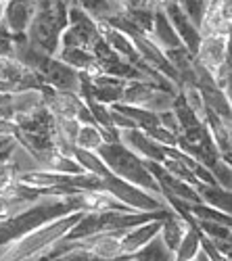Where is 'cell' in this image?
<instances>
[{
    "instance_id": "6da1fadb",
    "label": "cell",
    "mask_w": 232,
    "mask_h": 261,
    "mask_svg": "<svg viewBox=\"0 0 232 261\" xmlns=\"http://www.w3.org/2000/svg\"><path fill=\"white\" fill-rule=\"evenodd\" d=\"M73 159L90 173L98 176L102 180V190L113 194L117 201H121L123 205H128L136 211H155V209H165L167 203L161 199V197H155V194H149L144 192L132 184H128L125 180L117 178L115 173L105 165L96 153H90V150H80L75 148L73 150Z\"/></svg>"
},
{
    "instance_id": "7a4b0ae2",
    "label": "cell",
    "mask_w": 232,
    "mask_h": 261,
    "mask_svg": "<svg viewBox=\"0 0 232 261\" xmlns=\"http://www.w3.org/2000/svg\"><path fill=\"white\" fill-rule=\"evenodd\" d=\"M80 213H69V215L57 217V220L40 226L23 236H19L17 241L0 247V261H36L50 245H55L59 238L67 234V230L75 224Z\"/></svg>"
},
{
    "instance_id": "3957f363",
    "label": "cell",
    "mask_w": 232,
    "mask_h": 261,
    "mask_svg": "<svg viewBox=\"0 0 232 261\" xmlns=\"http://www.w3.org/2000/svg\"><path fill=\"white\" fill-rule=\"evenodd\" d=\"M96 155L117 178L125 180L128 184H132V186H136V188H140L144 192H149V194L161 197V188H159L157 180L151 176V171L146 169L144 159H140L136 153H132V150L125 144H121L119 140L102 142L96 148Z\"/></svg>"
},
{
    "instance_id": "277c9868",
    "label": "cell",
    "mask_w": 232,
    "mask_h": 261,
    "mask_svg": "<svg viewBox=\"0 0 232 261\" xmlns=\"http://www.w3.org/2000/svg\"><path fill=\"white\" fill-rule=\"evenodd\" d=\"M98 38H100V34H98L96 21L80 5H71L67 9V25L61 32V46L90 50Z\"/></svg>"
},
{
    "instance_id": "5b68a950",
    "label": "cell",
    "mask_w": 232,
    "mask_h": 261,
    "mask_svg": "<svg viewBox=\"0 0 232 261\" xmlns=\"http://www.w3.org/2000/svg\"><path fill=\"white\" fill-rule=\"evenodd\" d=\"M174 96H176L174 92L161 90V88H157V86H153L151 82L130 80L123 86L121 102L149 109V111H153V113H163V111H167V109H172Z\"/></svg>"
},
{
    "instance_id": "8992f818",
    "label": "cell",
    "mask_w": 232,
    "mask_h": 261,
    "mask_svg": "<svg viewBox=\"0 0 232 261\" xmlns=\"http://www.w3.org/2000/svg\"><path fill=\"white\" fill-rule=\"evenodd\" d=\"M38 75L53 90H63V92L80 90V71L71 69L65 63H61L57 57H48L46 63L42 65V69L38 71Z\"/></svg>"
},
{
    "instance_id": "52a82bcc",
    "label": "cell",
    "mask_w": 232,
    "mask_h": 261,
    "mask_svg": "<svg viewBox=\"0 0 232 261\" xmlns=\"http://www.w3.org/2000/svg\"><path fill=\"white\" fill-rule=\"evenodd\" d=\"M161 9L167 15V19H170V23L174 25V30H176V34H178V38L182 42V46L195 57V53L199 48V42H201L199 28L186 17V13L182 11V7L178 5V0H167V3Z\"/></svg>"
},
{
    "instance_id": "ba28073f",
    "label": "cell",
    "mask_w": 232,
    "mask_h": 261,
    "mask_svg": "<svg viewBox=\"0 0 232 261\" xmlns=\"http://www.w3.org/2000/svg\"><path fill=\"white\" fill-rule=\"evenodd\" d=\"M230 59V38L222 36H201L199 48L195 53V61L203 69L214 73L222 63Z\"/></svg>"
},
{
    "instance_id": "9c48e42d",
    "label": "cell",
    "mask_w": 232,
    "mask_h": 261,
    "mask_svg": "<svg viewBox=\"0 0 232 261\" xmlns=\"http://www.w3.org/2000/svg\"><path fill=\"white\" fill-rule=\"evenodd\" d=\"M125 230H115V232H98L86 238H80V241H71L73 247L80 249H86L92 255H96L102 261H113L123 257L121 255V247H119V238Z\"/></svg>"
},
{
    "instance_id": "30bf717a",
    "label": "cell",
    "mask_w": 232,
    "mask_h": 261,
    "mask_svg": "<svg viewBox=\"0 0 232 261\" xmlns=\"http://www.w3.org/2000/svg\"><path fill=\"white\" fill-rule=\"evenodd\" d=\"M36 15L34 0H7L3 5V25L9 34H25Z\"/></svg>"
},
{
    "instance_id": "8fae6325",
    "label": "cell",
    "mask_w": 232,
    "mask_h": 261,
    "mask_svg": "<svg viewBox=\"0 0 232 261\" xmlns=\"http://www.w3.org/2000/svg\"><path fill=\"white\" fill-rule=\"evenodd\" d=\"M119 142L125 144L132 150V153H136L144 161H157V163H161L165 159V146H161L155 140H151L138 127L119 129Z\"/></svg>"
},
{
    "instance_id": "7c38bea8",
    "label": "cell",
    "mask_w": 232,
    "mask_h": 261,
    "mask_svg": "<svg viewBox=\"0 0 232 261\" xmlns=\"http://www.w3.org/2000/svg\"><path fill=\"white\" fill-rule=\"evenodd\" d=\"M230 17H232V0H216V3H209L207 13L199 25L201 36L230 38Z\"/></svg>"
},
{
    "instance_id": "4fadbf2b",
    "label": "cell",
    "mask_w": 232,
    "mask_h": 261,
    "mask_svg": "<svg viewBox=\"0 0 232 261\" xmlns=\"http://www.w3.org/2000/svg\"><path fill=\"white\" fill-rule=\"evenodd\" d=\"M163 220H165V217H163ZM163 220H149V222H142L138 226H132V228L125 230L121 234V238H119L121 255H134L149 241H153V238L159 234V228H161Z\"/></svg>"
},
{
    "instance_id": "5bb4252c",
    "label": "cell",
    "mask_w": 232,
    "mask_h": 261,
    "mask_svg": "<svg viewBox=\"0 0 232 261\" xmlns=\"http://www.w3.org/2000/svg\"><path fill=\"white\" fill-rule=\"evenodd\" d=\"M149 38L155 42V44L165 53L170 48L182 46V42L174 30V25L170 23V19L163 13V9H155V17H153V28L149 32Z\"/></svg>"
},
{
    "instance_id": "9a60e30c",
    "label": "cell",
    "mask_w": 232,
    "mask_h": 261,
    "mask_svg": "<svg viewBox=\"0 0 232 261\" xmlns=\"http://www.w3.org/2000/svg\"><path fill=\"white\" fill-rule=\"evenodd\" d=\"M55 57L61 61L69 65L71 69L80 71V73H96V59L90 50L86 48H69V46H61Z\"/></svg>"
},
{
    "instance_id": "2e32d148",
    "label": "cell",
    "mask_w": 232,
    "mask_h": 261,
    "mask_svg": "<svg viewBox=\"0 0 232 261\" xmlns=\"http://www.w3.org/2000/svg\"><path fill=\"white\" fill-rule=\"evenodd\" d=\"M191 220H193V217H191ZM191 220H184V217H180L178 213L172 211L161 222L159 236H161V241L165 243V247L170 249V251H176V247L180 245L184 232L188 230V226H191Z\"/></svg>"
},
{
    "instance_id": "e0dca14e",
    "label": "cell",
    "mask_w": 232,
    "mask_h": 261,
    "mask_svg": "<svg viewBox=\"0 0 232 261\" xmlns=\"http://www.w3.org/2000/svg\"><path fill=\"white\" fill-rule=\"evenodd\" d=\"M75 5H80L94 21H109L125 9L119 0H75Z\"/></svg>"
},
{
    "instance_id": "ac0fdd59",
    "label": "cell",
    "mask_w": 232,
    "mask_h": 261,
    "mask_svg": "<svg viewBox=\"0 0 232 261\" xmlns=\"http://www.w3.org/2000/svg\"><path fill=\"white\" fill-rule=\"evenodd\" d=\"M197 192H199L201 203L212 205L224 213H230V201H232L230 190L222 188L220 184H201L197 186Z\"/></svg>"
},
{
    "instance_id": "d6986e66",
    "label": "cell",
    "mask_w": 232,
    "mask_h": 261,
    "mask_svg": "<svg viewBox=\"0 0 232 261\" xmlns=\"http://www.w3.org/2000/svg\"><path fill=\"white\" fill-rule=\"evenodd\" d=\"M199 251H201V232L191 220V226H188L180 245L174 251V261H188V259H193Z\"/></svg>"
},
{
    "instance_id": "ffe728a7",
    "label": "cell",
    "mask_w": 232,
    "mask_h": 261,
    "mask_svg": "<svg viewBox=\"0 0 232 261\" xmlns=\"http://www.w3.org/2000/svg\"><path fill=\"white\" fill-rule=\"evenodd\" d=\"M132 257H134V261H174V251L167 249L165 243L161 241V236L157 234L153 241H149Z\"/></svg>"
},
{
    "instance_id": "44dd1931",
    "label": "cell",
    "mask_w": 232,
    "mask_h": 261,
    "mask_svg": "<svg viewBox=\"0 0 232 261\" xmlns=\"http://www.w3.org/2000/svg\"><path fill=\"white\" fill-rule=\"evenodd\" d=\"M186 211L191 213L193 220H201V222H220L230 226V213H224L212 205H205V203H186Z\"/></svg>"
},
{
    "instance_id": "7402d4cb",
    "label": "cell",
    "mask_w": 232,
    "mask_h": 261,
    "mask_svg": "<svg viewBox=\"0 0 232 261\" xmlns=\"http://www.w3.org/2000/svg\"><path fill=\"white\" fill-rule=\"evenodd\" d=\"M100 144H102L100 129L94 123H82L80 129H78V134H75L73 146L80 148V150H90V153H96V148Z\"/></svg>"
},
{
    "instance_id": "603a6c76",
    "label": "cell",
    "mask_w": 232,
    "mask_h": 261,
    "mask_svg": "<svg viewBox=\"0 0 232 261\" xmlns=\"http://www.w3.org/2000/svg\"><path fill=\"white\" fill-rule=\"evenodd\" d=\"M178 92L182 94L184 102L191 107V111L203 121V117H205V102H203V94L199 90V86L184 82V84H178Z\"/></svg>"
},
{
    "instance_id": "cb8c5ba5",
    "label": "cell",
    "mask_w": 232,
    "mask_h": 261,
    "mask_svg": "<svg viewBox=\"0 0 232 261\" xmlns=\"http://www.w3.org/2000/svg\"><path fill=\"white\" fill-rule=\"evenodd\" d=\"M161 165H163L167 171H170L172 176H176L178 180H182V182H186V184H191V186H195V188L201 186V182L195 178V173L188 169L182 161H178V159H174V157H167V155H165V159L161 161Z\"/></svg>"
},
{
    "instance_id": "d4e9b609",
    "label": "cell",
    "mask_w": 232,
    "mask_h": 261,
    "mask_svg": "<svg viewBox=\"0 0 232 261\" xmlns=\"http://www.w3.org/2000/svg\"><path fill=\"white\" fill-rule=\"evenodd\" d=\"M80 125L82 123L75 117H55V132L53 134L57 138H63V140H67V142L73 144Z\"/></svg>"
},
{
    "instance_id": "484cf974",
    "label": "cell",
    "mask_w": 232,
    "mask_h": 261,
    "mask_svg": "<svg viewBox=\"0 0 232 261\" xmlns=\"http://www.w3.org/2000/svg\"><path fill=\"white\" fill-rule=\"evenodd\" d=\"M178 5H180L182 11L186 13V17L199 28L201 21H203V17H205V13H207L209 0H178Z\"/></svg>"
},
{
    "instance_id": "4316f807",
    "label": "cell",
    "mask_w": 232,
    "mask_h": 261,
    "mask_svg": "<svg viewBox=\"0 0 232 261\" xmlns=\"http://www.w3.org/2000/svg\"><path fill=\"white\" fill-rule=\"evenodd\" d=\"M212 176H214V180H216V184H220L222 188H226V190H230V184H232V169H230V163H226V161H218L212 169Z\"/></svg>"
},
{
    "instance_id": "83f0119b",
    "label": "cell",
    "mask_w": 232,
    "mask_h": 261,
    "mask_svg": "<svg viewBox=\"0 0 232 261\" xmlns=\"http://www.w3.org/2000/svg\"><path fill=\"white\" fill-rule=\"evenodd\" d=\"M209 243H212L216 247V251H220L224 257H230V253H232L230 238H209Z\"/></svg>"
},
{
    "instance_id": "f1b7e54d",
    "label": "cell",
    "mask_w": 232,
    "mask_h": 261,
    "mask_svg": "<svg viewBox=\"0 0 232 261\" xmlns=\"http://www.w3.org/2000/svg\"><path fill=\"white\" fill-rule=\"evenodd\" d=\"M125 9H136V7H151L146 5V0H119Z\"/></svg>"
},
{
    "instance_id": "f546056e",
    "label": "cell",
    "mask_w": 232,
    "mask_h": 261,
    "mask_svg": "<svg viewBox=\"0 0 232 261\" xmlns=\"http://www.w3.org/2000/svg\"><path fill=\"white\" fill-rule=\"evenodd\" d=\"M165 3H167V0H146V5H151L153 9H161Z\"/></svg>"
},
{
    "instance_id": "4dcf8cb0",
    "label": "cell",
    "mask_w": 232,
    "mask_h": 261,
    "mask_svg": "<svg viewBox=\"0 0 232 261\" xmlns=\"http://www.w3.org/2000/svg\"><path fill=\"white\" fill-rule=\"evenodd\" d=\"M188 261H201V259H199V253H197V255H195L193 259H188Z\"/></svg>"
},
{
    "instance_id": "1f68e13d",
    "label": "cell",
    "mask_w": 232,
    "mask_h": 261,
    "mask_svg": "<svg viewBox=\"0 0 232 261\" xmlns=\"http://www.w3.org/2000/svg\"><path fill=\"white\" fill-rule=\"evenodd\" d=\"M0 21H3V3H0Z\"/></svg>"
},
{
    "instance_id": "d6a6232c",
    "label": "cell",
    "mask_w": 232,
    "mask_h": 261,
    "mask_svg": "<svg viewBox=\"0 0 232 261\" xmlns=\"http://www.w3.org/2000/svg\"><path fill=\"white\" fill-rule=\"evenodd\" d=\"M67 3H71V5H73V3H75V0H67Z\"/></svg>"
},
{
    "instance_id": "836d02e7",
    "label": "cell",
    "mask_w": 232,
    "mask_h": 261,
    "mask_svg": "<svg viewBox=\"0 0 232 261\" xmlns=\"http://www.w3.org/2000/svg\"><path fill=\"white\" fill-rule=\"evenodd\" d=\"M0 3H3V5H5V3H7V0H0Z\"/></svg>"
},
{
    "instance_id": "e575fe53",
    "label": "cell",
    "mask_w": 232,
    "mask_h": 261,
    "mask_svg": "<svg viewBox=\"0 0 232 261\" xmlns=\"http://www.w3.org/2000/svg\"><path fill=\"white\" fill-rule=\"evenodd\" d=\"M128 261H134V257H130V259H128Z\"/></svg>"
}]
</instances>
